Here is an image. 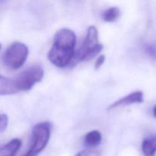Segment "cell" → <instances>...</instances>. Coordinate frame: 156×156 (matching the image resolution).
<instances>
[{
	"label": "cell",
	"instance_id": "ba28073f",
	"mask_svg": "<svg viewBox=\"0 0 156 156\" xmlns=\"http://www.w3.org/2000/svg\"><path fill=\"white\" fill-rule=\"evenodd\" d=\"M21 140L13 139L0 147V156H15L21 147Z\"/></svg>",
	"mask_w": 156,
	"mask_h": 156
},
{
	"label": "cell",
	"instance_id": "7a4b0ae2",
	"mask_svg": "<svg viewBox=\"0 0 156 156\" xmlns=\"http://www.w3.org/2000/svg\"><path fill=\"white\" fill-rule=\"evenodd\" d=\"M103 50V45L99 43L98 31L96 27L91 25L88 27L86 37L82 46L75 53L73 59L77 62L88 61L93 59Z\"/></svg>",
	"mask_w": 156,
	"mask_h": 156
},
{
	"label": "cell",
	"instance_id": "9c48e42d",
	"mask_svg": "<svg viewBox=\"0 0 156 156\" xmlns=\"http://www.w3.org/2000/svg\"><path fill=\"white\" fill-rule=\"evenodd\" d=\"M142 150L145 156H155L156 153V136H150L144 139L142 144Z\"/></svg>",
	"mask_w": 156,
	"mask_h": 156
},
{
	"label": "cell",
	"instance_id": "277c9868",
	"mask_svg": "<svg viewBox=\"0 0 156 156\" xmlns=\"http://www.w3.org/2000/svg\"><path fill=\"white\" fill-rule=\"evenodd\" d=\"M28 56V48L21 42H14L6 49L2 56L5 65L12 69H18L25 62Z\"/></svg>",
	"mask_w": 156,
	"mask_h": 156
},
{
	"label": "cell",
	"instance_id": "8fae6325",
	"mask_svg": "<svg viewBox=\"0 0 156 156\" xmlns=\"http://www.w3.org/2000/svg\"><path fill=\"white\" fill-rule=\"evenodd\" d=\"M120 15V11L117 7L108 9L102 14V18L106 22H114L117 21Z\"/></svg>",
	"mask_w": 156,
	"mask_h": 156
},
{
	"label": "cell",
	"instance_id": "5b68a950",
	"mask_svg": "<svg viewBox=\"0 0 156 156\" xmlns=\"http://www.w3.org/2000/svg\"><path fill=\"white\" fill-rule=\"evenodd\" d=\"M44 76V69L40 66H33L27 69L15 79L18 91L30 90L37 83L42 81Z\"/></svg>",
	"mask_w": 156,
	"mask_h": 156
},
{
	"label": "cell",
	"instance_id": "4fadbf2b",
	"mask_svg": "<svg viewBox=\"0 0 156 156\" xmlns=\"http://www.w3.org/2000/svg\"><path fill=\"white\" fill-rule=\"evenodd\" d=\"M9 124V117L6 114H0V133H3Z\"/></svg>",
	"mask_w": 156,
	"mask_h": 156
},
{
	"label": "cell",
	"instance_id": "2e32d148",
	"mask_svg": "<svg viewBox=\"0 0 156 156\" xmlns=\"http://www.w3.org/2000/svg\"><path fill=\"white\" fill-rule=\"evenodd\" d=\"M153 115L154 117L156 118V105L155 107H154V109H153Z\"/></svg>",
	"mask_w": 156,
	"mask_h": 156
},
{
	"label": "cell",
	"instance_id": "30bf717a",
	"mask_svg": "<svg viewBox=\"0 0 156 156\" xmlns=\"http://www.w3.org/2000/svg\"><path fill=\"white\" fill-rule=\"evenodd\" d=\"M102 136L99 131L92 130L85 136L84 143L85 146L90 148H94L99 146L101 143Z\"/></svg>",
	"mask_w": 156,
	"mask_h": 156
},
{
	"label": "cell",
	"instance_id": "7c38bea8",
	"mask_svg": "<svg viewBox=\"0 0 156 156\" xmlns=\"http://www.w3.org/2000/svg\"><path fill=\"white\" fill-rule=\"evenodd\" d=\"M143 49L151 60L156 61V45L155 44L146 43L143 45Z\"/></svg>",
	"mask_w": 156,
	"mask_h": 156
},
{
	"label": "cell",
	"instance_id": "3957f363",
	"mask_svg": "<svg viewBox=\"0 0 156 156\" xmlns=\"http://www.w3.org/2000/svg\"><path fill=\"white\" fill-rule=\"evenodd\" d=\"M52 126L49 122H42L32 129L31 145L23 156H37L48 144L51 134Z\"/></svg>",
	"mask_w": 156,
	"mask_h": 156
},
{
	"label": "cell",
	"instance_id": "52a82bcc",
	"mask_svg": "<svg viewBox=\"0 0 156 156\" xmlns=\"http://www.w3.org/2000/svg\"><path fill=\"white\" fill-rule=\"evenodd\" d=\"M19 92L15 79H9L0 74V95H10Z\"/></svg>",
	"mask_w": 156,
	"mask_h": 156
},
{
	"label": "cell",
	"instance_id": "8992f818",
	"mask_svg": "<svg viewBox=\"0 0 156 156\" xmlns=\"http://www.w3.org/2000/svg\"><path fill=\"white\" fill-rule=\"evenodd\" d=\"M143 101H144V94H143V91H136L114 101L108 107V109L112 110L119 108V107L128 106V105H134V104H140L143 103Z\"/></svg>",
	"mask_w": 156,
	"mask_h": 156
},
{
	"label": "cell",
	"instance_id": "e0dca14e",
	"mask_svg": "<svg viewBox=\"0 0 156 156\" xmlns=\"http://www.w3.org/2000/svg\"><path fill=\"white\" fill-rule=\"evenodd\" d=\"M1 47H2V46H1V44H0V50H1Z\"/></svg>",
	"mask_w": 156,
	"mask_h": 156
},
{
	"label": "cell",
	"instance_id": "6da1fadb",
	"mask_svg": "<svg viewBox=\"0 0 156 156\" xmlns=\"http://www.w3.org/2000/svg\"><path fill=\"white\" fill-rule=\"evenodd\" d=\"M76 45V34L68 28L59 29L55 34L53 46L47 54L48 59L59 68L67 66L74 58Z\"/></svg>",
	"mask_w": 156,
	"mask_h": 156
},
{
	"label": "cell",
	"instance_id": "5bb4252c",
	"mask_svg": "<svg viewBox=\"0 0 156 156\" xmlns=\"http://www.w3.org/2000/svg\"><path fill=\"white\" fill-rule=\"evenodd\" d=\"M76 156H101L100 153L94 150H83L79 152Z\"/></svg>",
	"mask_w": 156,
	"mask_h": 156
},
{
	"label": "cell",
	"instance_id": "9a60e30c",
	"mask_svg": "<svg viewBox=\"0 0 156 156\" xmlns=\"http://www.w3.org/2000/svg\"><path fill=\"white\" fill-rule=\"evenodd\" d=\"M105 61V55H101V56L98 58L97 60H96L95 64H94V69L97 70L98 69H100L101 67L103 66Z\"/></svg>",
	"mask_w": 156,
	"mask_h": 156
}]
</instances>
